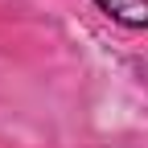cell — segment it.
<instances>
[{
    "mask_svg": "<svg viewBox=\"0 0 148 148\" xmlns=\"http://www.w3.org/2000/svg\"><path fill=\"white\" fill-rule=\"evenodd\" d=\"M107 21H115L132 33H148V0H90Z\"/></svg>",
    "mask_w": 148,
    "mask_h": 148,
    "instance_id": "1",
    "label": "cell"
}]
</instances>
